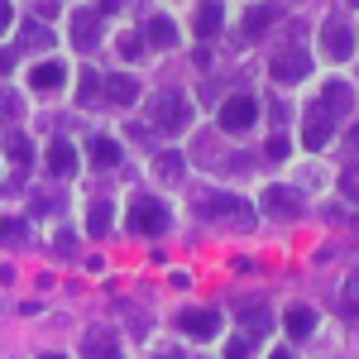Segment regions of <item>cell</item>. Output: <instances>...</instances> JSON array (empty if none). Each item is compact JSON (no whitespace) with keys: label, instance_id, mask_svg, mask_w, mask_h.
<instances>
[{"label":"cell","instance_id":"7","mask_svg":"<svg viewBox=\"0 0 359 359\" xmlns=\"http://www.w3.org/2000/svg\"><path fill=\"white\" fill-rule=\"evenodd\" d=\"M177 326L187 335H216L221 331V311H216V306H206V311H182Z\"/></svg>","mask_w":359,"mask_h":359},{"label":"cell","instance_id":"2","mask_svg":"<svg viewBox=\"0 0 359 359\" xmlns=\"http://www.w3.org/2000/svg\"><path fill=\"white\" fill-rule=\"evenodd\" d=\"M130 230H135V235H149V240L163 235L168 230V206L158 196H139L135 206H130Z\"/></svg>","mask_w":359,"mask_h":359},{"label":"cell","instance_id":"22","mask_svg":"<svg viewBox=\"0 0 359 359\" xmlns=\"http://www.w3.org/2000/svg\"><path fill=\"white\" fill-rule=\"evenodd\" d=\"M86 359H125V355L115 350V340H106V335H91V340H86Z\"/></svg>","mask_w":359,"mask_h":359},{"label":"cell","instance_id":"8","mask_svg":"<svg viewBox=\"0 0 359 359\" xmlns=\"http://www.w3.org/2000/svg\"><path fill=\"white\" fill-rule=\"evenodd\" d=\"M96 39H101V15L96 10H77L72 15V43L77 48H91Z\"/></svg>","mask_w":359,"mask_h":359},{"label":"cell","instance_id":"5","mask_svg":"<svg viewBox=\"0 0 359 359\" xmlns=\"http://www.w3.org/2000/svg\"><path fill=\"white\" fill-rule=\"evenodd\" d=\"M211 221H254V206L249 201H240V196H230V192H216V196H206V206H201Z\"/></svg>","mask_w":359,"mask_h":359},{"label":"cell","instance_id":"15","mask_svg":"<svg viewBox=\"0 0 359 359\" xmlns=\"http://www.w3.org/2000/svg\"><path fill=\"white\" fill-rule=\"evenodd\" d=\"M321 106H326L331 115H350V106H355L350 82H331V86H326V96H321Z\"/></svg>","mask_w":359,"mask_h":359},{"label":"cell","instance_id":"29","mask_svg":"<svg viewBox=\"0 0 359 359\" xmlns=\"http://www.w3.org/2000/svg\"><path fill=\"white\" fill-rule=\"evenodd\" d=\"M264 154H269L273 163H283V158H287L292 149H287V139H283V135H273V139H269V149H264Z\"/></svg>","mask_w":359,"mask_h":359},{"label":"cell","instance_id":"34","mask_svg":"<svg viewBox=\"0 0 359 359\" xmlns=\"http://www.w3.org/2000/svg\"><path fill=\"white\" fill-rule=\"evenodd\" d=\"M10 67H15V48H0V77H5Z\"/></svg>","mask_w":359,"mask_h":359},{"label":"cell","instance_id":"28","mask_svg":"<svg viewBox=\"0 0 359 359\" xmlns=\"http://www.w3.org/2000/svg\"><path fill=\"white\" fill-rule=\"evenodd\" d=\"M20 115V96L15 91H0V120H15Z\"/></svg>","mask_w":359,"mask_h":359},{"label":"cell","instance_id":"38","mask_svg":"<svg viewBox=\"0 0 359 359\" xmlns=\"http://www.w3.org/2000/svg\"><path fill=\"white\" fill-rule=\"evenodd\" d=\"M43 359H67V355H43Z\"/></svg>","mask_w":359,"mask_h":359},{"label":"cell","instance_id":"21","mask_svg":"<svg viewBox=\"0 0 359 359\" xmlns=\"http://www.w3.org/2000/svg\"><path fill=\"white\" fill-rule=\"evenodd\" d=\"M5 149H10V158H15L20 168H29V163H34V144H29L25 135H10V139H5Z\"/></svg>","mask_w":359,"mask_h":359},{"label":"cell","instance_id":"3","mask_svg":"<svg viewBox=\"0 0 359 359\" xmlns=\"http://www.w3.org/2000/svg\"><path fill=\"white\" fill-rule=\"evenodd\" d=\"M259 120V96H249V91H240V96H230L221 106V130H230V135H240V130H249Z\"/></svg>","mask_w":359,"mask_h":359},{"label":"cell","instance_id":"20","mask_svg":"<svg viewBox=\"0 0 359 359\" xmlns=\"http://www.w3.org/2000/svg\"><path fill=\"white\" fill-rule=\"evenodd\" d=\"M149 39H154L158 48H172V43H177V25H172L168 15H154V20H149Z\"/></svg>","mask_w":359,"mask_h":359},{"label":"cell","instance_id":"36","mask_svg":"<svg viewBox=\"0 0 359 359\" xmlns=\"http://www.w3.org/2000/svg\"><path fill=\"white\" fill-rule=\"evenodd\" d=\"M269 359H292V350H273V355H269Z\"/></svg>","mask_w":359,"mask_h":359},{"label":"cell","instance_id":"10","mask_svg":"<svg viewBox=\"0 0 359 359\" xmlns=\"http://www.w3.org/2000/svg\"><path fill=\"white\" fill-rule=\"evenodd\" d=\"M331 115H321V111H311L306 115V125H302V144L306 149H326V139H331Z\"/></svg>","mask_w":359,"mask_h":359},{"label":"cell","instance_id":"13","mask_svg":"<svg viewBox=\"0 0 359 359\" xmlns=\"http://www.w3.org/2000/svg\"><path fill=\"white\" fill-rule=\"evenodd\" d=\"M48 168H53L57 177H72V172H77V154H72L67 139H53V149H48Z\"/></svg>","mask_w":359,"mask_h":359},{"label":"cell","instance_id":"24","mask_svg":"<svg viewBox=\"0 0 359 359\" xmlns=\"http://www.w3.org/2000/svg\"><path fill=\"white\" fill-rule=\"evenodd\" d=\"M115 53L130 57V62H135V57H144V43H139V34H115Z\"/></svg>","mask_w":359,"mask_h":359},{"label":"cell","instance_id":"35","mask_svg":"<svg viewBox=\"0 0 359 359\" xmlns=\"http://www.w3.org/2000/svg\"><path fill=\"white\" fill-rule=\"evenodd\" d=\"M120 10V0H96V15H115Z\"/></svg>","mask_w":359,"mask_h":359},{"label":"cell","instance_id":"27","mask_svg":"<svg viewBox=\"0 0 359 359\" xmlns=\"http://www.w3.org/2000/svg\"><path fill=\"white\" fill-rule=\"evenodd\" d=\"M20 240H25V225H20V221L0 225V245H20Z\"/></svg>","mask_w":359,"mask_h":359},{"label":"cell","instance_id":"30","mask_svg":"<svg viewBox=\"0 0 359 359\" xmlns=\"http://www.w3.org/2000/svg\"><path fill=\"white\" fill-rule=\"evenodd\" d=\"M245 326L249 331H269V316L264 311H245Z\"/></svg>","mask_w":359,"mask_h":359},{"label":"cell","instance_id":"25","mask_svg":"<svg viewBox=\"0 0 359 359\" xmlns=\"http://www.w3.org/2000/svg\"><path fill=\"white\" fill-rule=\"evenodd\" d=\"M96 91H101V72H91V67H86V72H82V86H77V101H82V106H91V101H96Z\"/></svg>","mask_w":359,"mask_h":359},{"label":"cell","instance_id":"6","mask_svg":"<svg viewBox=\"0 0 359 359\" xmlns=\"http://www.w3.org/2000/svg\"><path fill=\"white\" fill-rule=\"evenodd\" d=\"M269 72H273L278 86H297L311 72V62H306V53H278L273 62H269Z\"/></svg>","mask_w":359,"mask_h":359},{"label":"cell","instance_id":"31","mask_svg":"<svg viewBox=\"0 0 359 359\" xmlns=\"http://www.w3.org/2000/svg\"><path fill=\"white\" fill-rule=\"evenodd\" d=\"M225 359H249V345L245 340H230V345H225Z\"/></svg>","mask_w":359,"mask_h":359},{"label":"cell","instance_id":"33","mask_svg":"<svg viewBox=\"0 0 359 359\" xmlns=\"http://www.w3.org/2000/svg\"><path fill=\"white\" fill-rule=\"evenodd\" d=\"M34 10H39V20H53V15H57V5H53V0H39Z\"/></svg>","mask_w":359,"mask_h":359},{"label":"cell","instance_id":"26","mask_svg":"<svg viewBox=\"0 0 359 359\" xmlns=\"http://www.w3.org/2000/svg\"><path fill=\"white\" fill-rule=\"evenodd\" d=\"M48 43H53V34H48L43 25H29L25 29V48H34V53H39V48H48Z\"/></svg>","mask_w":359,"mask_h":359},{"label":"cell","instance_id":"12","mask_svg":"<svg viewBox=\"0 0 359 359\" xmlns=\"http://www.w3.org/2000/svg\"><path fill=\"white\" fill-rule=\"evenodd\" d=\"M278 15H283V5H278V0L259 5V10H249V15H245V34H249V39H259V34H264V29L278 20Z\"/></svg>","mask_w":359,"mask_h":359},{"label":"cell","instance_id":"32","mask_svg":"<svg viewBox=\"0 0 359 359\" xmlns=\"http://www.w3.org/2000/svg\"><path fill=\"white\" fill-rule=\"evenodd\" d=\"M15 25V5H10V0H0V29H10Z\"/></svg>","mask_w":359,"mask_h":359},{"label":"cell","instance_id":"14","mask_svg":"<svg viewBox=\"0 0 359 359\" xmlns=\"http://www.w3.org/2000/svg\"><path fill=\"white\" fill-rule=\"evenodd\" d=\"M221 20H225L221 0H201V5H196V34H201V39H211V34L221 29Z\"/></svg>","mask_w":359,"mask_h":359},{"label":"cell","instance_id":"11","mask_svg":"<svg viewBox=\"0 0 359 359\" xmlns=\"http://www.w3.org/2000/svg\"><path fill=\"white\" fill-rule=\"evenodd\" d=\"M264 211H269V216H297L292 187H269V192H264Z\"/></svg>","mask_w":359,"mask_h":359},{"label":"cell","instance_id":"23","mask_svg":"<svg viewBox=\"0 0 359 359\" xmlns=\"http://www.w3.org/2000/svg\"><path fill=\"white\" fill-rule=\"evenodd\" d=\"M154 172H158L163 182H172V177H182V158H177V154H158V158H154Z\"/></svg>","mask_w":359,"mask_h":359},{"label":"cell","instance_id":"37","mask_svg":"<svg viewBox=\"0 0 359 359\" xmlns=\"http://www.w3.org/2000/svg\"><path fill=\"white\" fill-rule=\"evenodd\" d=\"M158 359H182V355H177V350H168V355H158Z\"/></svg>","mask_w":359,"mask_h":359},{"label":"cell","instance_id":"9","mask_svg":"<svg viewBox=\"0 0 359 359\" xmlns=\"http://www.w3.org/2000/svg\"><path fill=\"white\" fill-rule=\"evenodd\" d=\"M29 82H34V91H53V86H62V82H67V62H57V57L39 62V67L29 72Z\"/></svg>","mask_w":359,"mask_h":359},{"label":"cell","instance_id":"1","mask_svg":"<svg viewBox=\"0 0 359 359\" xmlns=\"http://www.w3.org/2000/svg\"><path fill=\"white\" fill-rule=\"evenodd\" d=\"M149 120H154V130L177 135V130L192 125V101H187L182 91H158V96L149 101Z\"/></svg>","mask_w":359,"mask_h":359},{"label":"cell","instance_id":"17","mask_svg":"<svg viewBox=\"0 0 359 359\" xmlns=\"http://www.w3.org/2000/svg\"><path fill=\"white\" fill-rule=\"evenodd\" d=\"M139 96V82L135 77H106V101H115V106H130Z\"/></svg>","mask_w":359,"mask_h":359},{"label":"cell","instance_id":"19","mask_svg":"<svg viewBox=\"0 0 359 359\" xmlns=\"http://www.w3.org/2000/svg\"><path fill=\"white\" fill-rule=\"evenodd\" d=\"M283 326H287V335H311V326H316V311H311V306H292V311L283 316Z\"/></svg>","mask_w":359,"mask_h":359},{"label":"cell","instance_id":"16","mask_svg":"<svg viewBox=\"0 0 359 359\" xmlns=\"http://www.w3.org/2000/svg\"><path fill=\"white\" fill-rule=\"evenodd\" d=\"M111 225H115V206L101 196V201H91V211H86V230L91 235H111Z\"/></svg>","mask_w":359,"mask_h":359},{"label":"cell","instance_id":"4","mask_svg":"<svg viewBox=\"0 0 359 359\" xmlns=\"http://www.w3.org/2000/svg\"><path fill=\"white\" fill-rule=\"evenodd\" d=\"M321 53L331 57V62H345V57L355 53V34H350L345 20H326V29H321Z\"/></svg>","mask_w":359,"mask_h":359},{"label":"cell","instance_id":"18","mask_svg":"<svg viewBox=\"0 0 359 359\" xmlns=\"http://www.w3.org/2000/svg\"><path fill=\"white\" fill-rule=\"evenodd\" d=\"M91 163H96V168H115V163H120V144L106 139V135H96V139H91Z\"/></svg>","mask_w":359,"mask_h":359}]
</instances>
